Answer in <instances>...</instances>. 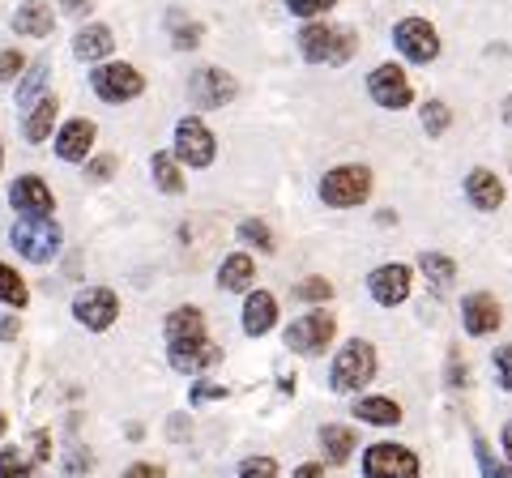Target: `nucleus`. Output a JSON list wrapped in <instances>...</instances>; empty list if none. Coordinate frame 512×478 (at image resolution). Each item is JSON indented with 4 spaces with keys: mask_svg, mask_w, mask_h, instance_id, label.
Returning a JSON list of instances; mask_svg holds the SVG:
<instances>
[{
    "mask_svg": "<svg viewBox=\"0 0 512 478\" xmlns=\"http://www.w3.org/2000/svg\"><path fill=\"white\" fill-rule=\"evenodd\" d=\"M299 52L312 65H346L359 52V35L346 26H303L299 35Z\"/></svg>",
    "mask_w": 512,
    "mask_h": 478,
    "instance_id": "f257e3e1",
    "label": "nucleus"
},
{
    "mask_svg": "<svg viewBox=\"0 0 512 478\" xmlns=\"http://www.w3.org/2000/svg\"><path fill=\"white\" fill-rule=\"evenodd\" d=\"M372 376H376V346L355 338L338 350V359H333L329 385H333V393H359V389L372 385Z\"/></svg>",
    "mask_w": 512,
    "mask_h": 478,
    "instance_id": "f03ea898",
    "label": "nucleus"
},
{
    "mask_svg": "<svg viewBox=\"0 0 512 478\" xmlns=\"http://www.w3.org/2000/svg\"><path fill=\"white\" fill-rule=\"evenodd\" d=\"M367 193H372V171L363 163H346V167H333L325 171V180H320V197L333 210H350V205H363Z\"/></svg>",
    "mask_w": 512,
    "mask_h": 478,
    "instance_id": "7ed1b4c3",
    "label": "nucleus"
},
{
    "mask_svg": "<svg viewBox=\"0 0 512 478\" xmlns=\"http://www.w3.org/2000/svg\"><path fill=\"white\" fill-rule=\"evenodd\" d=\"M9 244L18 248V257H26V261L43 265V261H52L56 252H60L64 235H60V227H56L52 218H22L18 227H13Z\"/></svg>",
    "mask_w": 512,
    "mask_h": 478,
    "instance_id": "20e7f679",
    "label": "nucleus"
},
{
    "mask_svg": "<svg viewBox=\"0 0 512 478\" xmlns=\"http://www.w3.org/2000/svg\"><path fill=\"white\" fill-rule=\"evenodd\" d=\"M94 94H99L103 103H133L141 90H146V77H141L133 65H124V60H116V65H99L90 77Z\"/></svg>",
    "mask_w": 512,
    "mask_h": 478,
    "instance_id": "39448f33",
    "label": "nucleus"
},
{
    "mask_svg": "<svg viewBox=\"0 0 512 478\" xmlns=\"http://www.w3.org/2000/svg\"><path fill=\"white\" fill-rule=\"evenodd\" d=\"M419 457L406 444H372L363 453V478H419Z\"/></svg>",
    "mask_w": 512,
    "mask_h": 478,
    "instance_id": "423d86ee",
    "label": "nucleus"
},
{
    "mask_svg": "<svg viewBox=\"0 0 512 478\" xmlns=\"http://www.w3.org/2000/svg\"><path fill=\"white\" fill-rule=\"evenodd\" d=\"M393 43L397 52H402L406 60H414V65H431V60L440 56V35L436 26L423 22V18H402L393 26Z\"/></svg>",
    "mask_w": 512,
    "mask_h": 478,
    "instance_id": "0eeeda50",
    "label": "nucleus"
},
{
    "mask_svg": "<svg viewBox=\"0 0 512 478\" xmlns=\"http://www.w3.org/2000/svg\"><path fill=\"white\" fill-rule=\"evenodd\" d=\"M333 333H338V321H333L329 312H308L299 316V321H291V329H286V346L295 350V355H320Z\"/></svg>",
    "mask_w": 512,
    "mask_h": 478,
    "instance_id": "6e6552de",
    "label": "nucleus"
},
{
    "mask_svg": "<svg viewBox=\"0 0 512 478\" xmlns=\"http://www.w3.org/2000/svg\"><path fill=\"white\" fill-rule=\"evenodd\" d=\"M73 316H77V321H82L86 329L103 333V329L116 325L120 299H116V291H107V286H90V291H82V295L73 299Z\"/></svg>",
    "mask_w": 512,
    "mask_h": 478,
    "instance_id": "1a4fd4ad",
    "label": "nucleus"
},
{
    "mask_svg": "<svg viewBox=\"0 0 512 478\" xmlns=\"http://www.w3.org/2000/svg\"><path fill=\"white\" fill-rule=\"evenodd\" d=\"M214 133L201 120H180L175 124V158L188 167H210L214 163Z\"/></svg>",
    "mask_w": 512,
    "mask_h": 478,
    "instance_id": "9d476101",
    "label": "nucleus"
},
{
    "mask_svg": "<svg viewBox=\"0 0 512 478\" xmlns=\"http://www.w3.org/2000/svg\"><path fill=\"white\" fill-rule=\"evenodd\" d=\"M9 205L22 218H52L56 197H52V188H47L39 175H22V180L9 184Z\"/></svg>",
    "mask_w": 512,
    "mask_h": 478,
    "instance_id": "9b49d317",
    "label": "nucleus"
},
{
    "mask_svg": "<svg viewBox=\"0 0 512 478\" xmlns=\"http://www.w3.org/2000/svg\"><path fill=\"white\" fill-rule=\"evenodd\" d=\"M367 94H372L380 107H393V111H402V107L414 103V90H410L406 73L397 65H380L372 77H367Z\"/></svg>",
    "mask_w": 512,
    "mask_h": 478,
    "instance_id": "f8f14e48",
    "label": "nucleus"
},
{
    "mask_svg": "<svg viewBox=\"0 0 512 478\" xmlns=\"http://www.w3.org/2000/svg\"><path fill=\"white\" fill-rule=\"evenodd\" d=\"M188 94H192V103L205 107V111L222 107V103L235 99V77L222 73V69H197L188 77Z\"/></svg>",
    "mask_w": 512,
    "mask_h": 478,
    "instance_id": "ddd939ff",
    "label": "nucleus"
},
{
    "mask_svg": "<svg viewBox=\"0 0 512 478\" xmlns=\"http://www.w3.org/2000/svg\"><path fill=\"white\" fill-rule=\"evenodd\" d=\"M500 321H504V312L495 304V295L474 291V295L461 299V325H466L470 338H487V333L500 329Z\"/></svg>",
    "mask_w": 512,
    "mask_h": 478,
    "instance_id": "4468645a",
    "label": "nucleus"
},
{
    "mask_svg": "<svg viewBox=\"0 0 512 478\" xmlns=\"http://www.w3.org/2000/svg\"><path fill=\"white\" fill-rule=\"evenodd\" d=\"M367 291L380 308H397L410 299V269L406 265H380L372 269V278H367Z\"/></svg>",
    "mask_w": 512,
    "mask_h": 478,
    "instance_id": "2eb2a0df",
    "label": "nucleus"
},
{
    "mask_svg": "<svg viewBox=\"0 0 512 478\" xmlns=\"http://www.w3.org/2000/svg\"><path fill=\"white\" fill-rule=\"evenodd\" d=\"M218 363H222V346L210 342V338H201V342H175L171 346V368L175 372L197 376L205 368H218Z\"/></svg>",
    "mask_w": 512,
    "mask_h": 478,
    "instance_id": "dca6fc26",
    "label": "nucleus"
},
{
    "mask_svg": "<svg viewBox=\"0 0 512 478\" xmlns=\"http://www.w3.org/2000/svg\"><path fill=\"white\" fill-rule=\"evenodd\" d=\"M466 197L478 205V210H500L504 205V184H500V175L487 171V167H474L466 175Z\"/></svg>",
    "mask_w": 512,
    "mask_h": 478,
    "instance_id": "f3484780",
    "label": "nucleus"
},
{
    "mask_svg": "<svg viewBox=\"0 0 512 478\" xmlns=\"http://www.w3.org/2000/svg\"><path fill=\"white\" fill-rule=\"evenodd\" d=\"M90 146H94V124L90 120H69L56 137V154L64 158V163H82V158L90 154Z\"/></svg>",
    "mask_w": 512,
    "mask_h": 478,
    "instance_id": "a211bd4d",
    "label": "nucleus"
},
{
    "mask_svg": "<svg viewBox=\"0 0 512 478\" xmlns=\"http://www.w3.org/2000/svg\"><path fill=\"white\" fill-rule=\"evenodd\" d=\"M13 30L30 39L52 35V0H22L18 13H13Z\"/></svg>",
    "mask_w": 512,
    "mask_h": 478,
    "instance_id": "6ab92c4d",
    "label": "nucleus"
},
{
    "mask_svg": "<svg viewBox=\"0 0 512 478\" xmlns=\"http://www.w3.org/2000/svg\"><path fill=\"white\" fill-rule=\"evenodd\" d=\"M355 444H359V436L350 432L346 423H325L320 427V453H325L329 466H346L350 453H355Z\"/></svg>",
    "mask_w": 512,
    "mask_h": 478,
    "instance_id": "aec40b11",
    "label": "nucleus"
},
{
    "mask_svg": "<svg viewBox=\"0 0 512 478\" xmlns=\"http://www.w3.org/2000/svg\"><path fill=\"white\" fill-rule=\"evenodd\" d=\"M274 325H278V299L269 291L248 295V304H244V333L261 338V333H269Z\"/></svg>",
    "mask_w": 512,
    "mask_h": 478,
    "instance_id": "412c9836",
    "label": "nucleus"
},
{
    "mask_svg": "<svg viewBox=\"0 0 512 478\" xmlns=\"http://www.w3.org/2000/svg\"><path fill=\"white\" fill-rule=\"evenodd\" d=\"M167 342H201L205 338V312L201 308H175L167 321H163Z\"/></svg>",
    "mask_w": 512,
    "mask_h": 478,
    "instance_id": "4be33fe9",
    "label": "nucleus"
},
{
    "mask_svg": "<svg viewBox=\"0 0 512 478\" xmlns=\"http://www.w3.org/2000/svg\"><path fill=\"white\" fill-rule=\"evenodd\" d=\"M350 410H355L359 423H372V427H397L402 423V406H397L393 397H376L372 393V397H359Z\"/></svg>",
    "mask_w": 512,
    "mask_h": 478,
    "instance_id": "5701e85b",
    "label": "nucleus"
},
{
    "mask_svg": "<svg viewBox=\"0 0 512 478\" xmlns=\"http://www.w3.org/2000/svg\"><path fill=\"white\" fill-rule=\"evenodd\" d=\"M111 47H116V35H111L107 26H82L73 39L77 60H103V56H111Z\"/></svg>",
    "mask_w": 512,
    "mask_h": 478,
    "instance_id": "b1692460",
    "label": "nucleus"
},
{
    "mask_svg": "<svg viewBox=\"0 0 512 478\" xmlns=\"http://www.w3.org/2000/svg\"><path fill=\"white\" fill-rule=\"evenodd\" d=\"M252 278H256V261L248 257V252H235V257H227V261H222V269H218V286H222V291H248Z\"/></svg>",
    "mask_w": 512,
    "mask_h": 478,
    "instance_id": "393cba45",
    "label": "nucleus"
},
{
    "mask_svg": "<svg viewBox=\"0 0 512 478\" xmlns=\"http://www.w3.org/2000/svg\"><path fill=\"white\" fill-rule=\"evenodd\" d=\"M56 111H60V103H56V94H43V99L30 107V116H26V141H47V133H52V124H56Z\"/></svg>",
    "mask_w": 512,
    "mask_h": 478,
    "instance_id": "a878e982",
    "label": "nucleus"
},
{
    "mask_svg": "<svg viewBox=\"0 0 512 478\" xmlns=\"http://www.w3.org/2000/svg\"><path fill=\"white\" fill-rule=\"evenodd\" d=\"M150 163H154V184L163 188L167 197H180V193H184V171H180V158H175V154H154Z\"/></svg>",
    "mask_w": 512,
    "mask_h": 478,
    "instance_id": "bb28decb",
    "label": "nucleus"
},
{
    "mask_svg": "<svg viewBox=\"0 0 512 478\" xmlns=\"http://www.w3.org/2000/svg\"><path fill=\"white\" fill-rule=\"evenodd\" d=\"M423 278L436 286V291H448V286L457 282V265H453V257H444V252H423Z\"/></svg>",
    "mask_w": 512,
    "mask_h": 478,
    "instance_id": "cd10ccee",
    "label": "nucleus"
},
{
    "mask_svg": "<svg viewBox=\"0 0 512 478\" xmlns=\"http://www.w3.org/2000/svg\"><path fill=\"white\" fill-rule=\"evenodd\" d=\"M0 304H9V308H26L30 304L26 282L18 278V269H9V265H0Z\"/></svg>",
    "mask_w": 512,
    "mask_h": 478,
    "instance_id": "c85d7f7f",
    "label": "nucleus"
},
{
    "mask_svg": "<svg viewBox=\"0 0 512 478\" xmlns=\"http://www.w3.org/2000/svg\"><path fill=\"white\" fill-rule=\"evenodd\" d=\"M43 82H47V60H39V65L26 73V82L18 86V107L39 103V90H43Z\"/></svg>",
    "mask_w": 512,
    "mask_h": 478,
    "instance_id": "c756f323",
    "label": "nucleus"
},
{
    "mask_svg": "<svg viewBox=\"0 0 512 478\" xmlns=\"http://www.w3.org/2000/svg\"><path fill=\"white\" fill-rule=\"evenodd\" d=\"M295 299H303V304H325V299H333V282L329 278H303L295 286Z\"/></svg>",
    "mask_w": 512,
    "mask_h": 478,
    "instance_id": "7c9ffc66",
    "label": "nucleus"
},
{
    "mask_svg": "<svg viewBox=\"0 0 512 478\" xmlns=\"http://www.w3.org/2000/svg\"><path fill=\"white\" fill-rule=\"evenodd\" d=\"M448 124H453V111H448L440 99H431V103L423 107V129H427L431 137H440V133L448 129Z\"/></svg>",
    "mask_w": 512,
    "mask_h": 478,
    "instance_id": "2f4dec72",
    "label": "nucleus"
},
{
    "mask_svg": "<svg viewBox=\"0 0 512 478\" xmlns=\"http://www.w3.org/2000/svg\"><path fill=\"white\" fill-rule=\"evenodd\" d=\"M0 478H30V457L22 449H0Z\"/></svg>",
    "mask_w": 512,
    "mask_h": 478,
    "instance_id": "473e14b6",
    "label": "nucleus"
},
{
    "mask_svg": "<svg viewBox=\"0 0 512 478\" xmlns=\"http://www.w3.org/2000/svg\"><path fill=\"white\" fill-rule=\"evenodd\" d=\"M474 453H478V470H483V478H512V461H508V466H500V461L491 457L487 440H474Z\"/></svg>",
    "mask_w": 512,
    "mask_h": 478,
    "instance_id": "72a5a7b5",
    "label": "nucleus"
},
{
    "mask_svg": "<svg viewBox=\"0 0 512 478\" xmlns=\"http://www.w3.org/2000/svg\"><path fill=\"white\" fill-rule=\"evenodd\" d=\"M239 235H244V244H256L261 252H274V235H269V227H265V222L248 218L244 227H239Z\"/></svg>",
    "mask_w": 512,
    "mask_h": 478,
    "instance_id": "f704fd0d",
    "label": "nucleus"
},
{
    "mask_svg": "<svg viewBox=\"0 0 512 478\" xmlns=\"http://www.w3.org/2000/svg\"><path fill=\"white\" fill-rule=\"evenodd\" d=\"M239 478H282V474H278L274 457H248L244 466H239Z\"/></svg>",
    "mask_w": 512,
    "mask_h": 478,
    "instance_id": "c9c22d12",
    "label": "nucleus"
},
{
    "mask_svg": "<svg viewBox=\"0 0 512 478\" xmlns=\"http://www.w3.org/2000/svg\"><path fill=\"white\" fill-rule=\"evenodd\" d=\"M333 5H338V0H286V9H291L295 18H325Z\"/></svg>",
    "mask_w": 512,
    "mask_h": 478,
    "instance_id": "e433bc0d",
    "label": "nucleus"
},
{
    "mask_svg": "<svg viewBox=\"0 0 512 478\" xmlns=\"http://www.w3.org/2000/svg\"><path fill=\"white\" fill-rule=\"evenodd\" d=\"M495 380H500V389L512 393V346L495 350Z\"/></svg>",
    "mask_w": 512,
    "mask_h": 478,
    "instance_id": "4c0bfd02",
    "label": "nucleus"
},
{
    "mask_svg": "<svg viewBox=\"0 0 512 478\" xmlns=\"http://www.w3.org/2000/svg\"><path fill=\"white\" fill-rule=\"evenodd\" d=\"M26 65V56L22 52H0V82H9V77H18Z\"/></svg>",
    "mask_w": 512,
    "mask_h": 478,
    "instance_id": "58836bf2",
    "label": "nucleus"
},
{
    "mask_svg": "<svg viewBox=\"0 0 512 478\" xmlns=\"http://www.w3.org/2000/svg\"><path fill=\"white\" fill-rule=\"evenodd\" d=\"M197 43H201V26L175 22V47H180V52H184V47H197Z\"/></svg>",
    "mask_w": 512,
    "mask_h": 478,
    "instance_id": "ea45409f",
    "label": "nucleus"
},
{
    "mask_svg": "<svg viewBox=\"0 0 512 478\" xmlns=\"http://www.w3.org/2000/svg\"><path fill=\"white\" fill-rule=\"evenodd\" d=\"M124 478H163V466H150V461H137V466H128Z\"/></svg>",
    "mask_w": 512,
    "mask_h": 478,
    "instance_id": "a19ab883",
    "label": "nucleus"
},
{
    "mask_svg": "<svg viewBox=\"0 0 512 478\" xmlns=\"http://www.w3.org/2000/svg\"><path fill=\"white\" fill-rule=\"evenodd\" d=\"M218 397H227L222 385H197L192 389V402H218Z\"/></svg>",
    "mask_w": 512,
    "mask_h": 478,
    "instance_id": "79ce46f5",
    "label": "nucleus"
},
{
    "mask_svg": "<svg viewBox=\"0 0 512 478\" xmlns=\"http://www.w3.org/2000/svg\"><path fill=\"white\" fill-rule=\"evenodd\" d=\"M111 171H116V158H111V154H103V158H94V163H90V175H94V180H107Z\"/></svg>",
    "mask_w": 512,
    "mask_h": 478,
    "instance_id": "37998d69",
    "label": "nucleus"
},
{
    "mask_svg": "<svg viewBox=\"0 0 512 478\" xmlns=\"http://www.w3.org/2000/svg\"><path fill=\"white\" fill-rule=\"evenodd\" d=\"M295 478H325V461H303L295 470Z\"/></svg>",
    "mask_w": 512,
    "mask_h": 478,
    "instance_id": "c03bdc74",
    "label": "nucleus"
},
{
    "mask_svg": "<svg viewBox=\"0 0 512 478\" xmlns=\"http://www.w3.org/2000/svg\"><path fill=\"white\" fill-rule=\"evenodd\" d=\"M0 338H5V342L18 338V321H13V316H0Z\"/></svg>",
    "mask_w": 512,
    "mask_h": 478,
    "instance_id": "a18cd8bd",
    "label": "nucleus"
},
{
    "mask_svg": "<svg viewBox=\"0 0 512 478\" xmlns=\"http://www.w3.org/2000/svg\"><path fill=\"white\" fill-rule=\"evenodd\" d=\"M90 5H94V0H64V9H69V13H90Z\"/></svg>",
    "mask_w": 512,
    "mask_h": 478,
    "instance_id": "49530a36",
    "label": "nucleus"
},
{
    "mask_svg": "<svg viewBox=\"0 0 512 478\" xmlns=\"http://www.w3.org/2000/svg\"><path fill=\"white\" fill-rule=\"evenodd\" d=\"M500 444H504V453L512 457V423H504V436H500Z\"/></svg>",
    "mask_w": 512,
    "mask_h": 478,
    "instance_id": "de8ad7c7",
    "label": "nucleus"
},
{
    "mask_svg": "<svg viewBox=\"0 0 512 478\" xmlns=\"http://www.w3.org/2000/svg\"><path fill=\"white\" fill-rule=\"evenodd\" d=\"M504 124L512 129V94H508V103H504Z\"/></svg>",
    "mask_w": 512,
    "mask_h": 478,
    "instance_id": "09e8293b",
    "label": "nucleus"
},
{
    "mask_svg": "<svg viewBox=\"0 0 512 478\" xmlns=\"http://www.w3.org/2000/svg\"><path fill=\"white\" fill-rule=\"evenodd\" d=\"M5 427H9V423H5V414H0V436H5Z\"/></svg>",
    "mask_w": 512,
    "mask_h": 478,
    "instance_id": "8fccbe9b",
    "label": "nucleus"
},
{
    "mask_svg": "<svg viewBox=\"0 0 512 478\" xmlns=\"http://www.w3.org/2000/svg\"><path fill=\"white\" fill-rule=\"evenodd\" d=\"M0 163H5V146H0Z\"/></svg>",
    "mask_w": 512,
    "mask_h": 478,
    "instance_id": "3c124183",
    "label": "nucleus"
}]
</instances>
